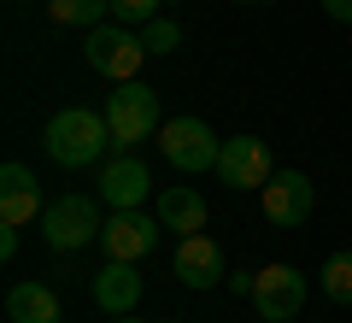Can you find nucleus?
<instances>
[{"mask_svg": "<svg viewBox=\"0 0 352 323\" xmlns=\"http://www.w3.org/2000/svg\"><path fill=\"white\" fill-rule=\"evenodd\" d=\"M47 159L59 171H88V165H100L106 147H112V124L106 112H88V106H65V112L47 118Z\"/></svg>", "mask_w": 352, "mask_h": 323, "instance_id": "nucleus-1", "label": "nucleus"}, {"mask_svg": "<svg viewBox=\"0 0 352 323\" xmlns=\"http://www.w3.org/2000/svg\"><path fill=\"white\" fill-rule=\"evenodd\" d=\"M106 124H112V141L118 147H135V141H147L159 124V94H153L141 76H129V83H118L112 94H106Z\"/></svg>", "mask_w": 352, "mask_h": 323, "instance_id": "nucleus-2", "label": "nucleus"}, {"mask_svg": "<svg viewBox=\"0 0 352 323\" xmlns=\"http://www.w3.org/2000/svg\"><path fill=\"white\" fill-rule=\"evenodd\" d=\"M100 206L88 194H59L47 200V211H41V236H47V247L71 253V247H88V241H100Z\"/></svg>", "mask_w": 352, "mask_h": 323, "instance_id": "nucleus-3", "label": "nucleus"}, {"mask_svg": "<svg viewBox=\"0 0 352 323\" xmlns=\"http://www.w3.org/2000/svg\"><path fill=\"white\" fill-rule=\"evenodd\" d=\"M159 153L176 165V171H217V153H223V141L212 136V124L206 118H170V124L159 129Z\"/></svg>", "mask_w": 352, "mask_h": 323, "instance_id": "nucleus-4", "label": "nucleus"}, {"mask_svg": "<svg viewBox=\"0 0 352 323\" xmlns=\"http://www.w3.org/2000/svg\"><path fill=\"white\" fill-rule=\"evenodd\" d=\"M141 59H147L141 30H129V24H100V30H88V65H94L100 76L129 83V76L141 71Z\"/></svg>", "mask_w": 352, "mask_h": 323, "instance_id": "nucleus-5", "label": "nucleus"}, {"mask_svg": "<svg viewBox=\"0 0 352 323\" xmlns=\"http://www.w3.org/2000/svg\"><path fill=\"white\" fill-rule=\"evenodd\" d=\"M258 194H264V218L276 229H300L305 218H311V206H317V188H311L305 171H276Z\"/></svg>", "mask_w": 352, "mask_h": 323, "instance_id": "nucleus-6", "label": "nucleus"}, {"mask_svg": "<svg viewBox=\"0 0 352 323\" xmlns=\"http://www.w3.org/2000/svg\"><path fill=\"white\" fill-rule=\"evenodd\" d=\"M252 306H258L264 323H288L305 311V276L294 271V264H270V271H258V282H252Z\"/></svg>", "mask_w": 352, "mask_h": 323, "instance_id": "nucleus-7", "label": "nucleus"}, {"mask_svg": "<svg viewBox=\"0 0 352 323\" xmlns=\"http://www.w3.org/2000/svg\"><path fill=\"white\" fill-rule=\"evenodd\" d=\"M159 218H147V211H112V218H106V229H100V247H106V259H147L153 247H159Z\"/></svg>", "mask_w": 352, "mask_h": 323, "instance_id": "nucleus-8", "label": "nucleus"}, {"mask_svg": "<svg viewBox=\"0 0 352 323\" xmlns=\"http://www.w3.org/2000/svg\"><path fill=\"white\" fill-rule=\"evenodd\" d=\"M217 176H223V188H264L270 183V147H264L258 136H229L223 153H217Z\"/></svg>", "mask_w": 352, "mask_h": 323, "instance_id": "nucleus-9", "label": "nucleus"}, {"mask_svg": "<svg viewBox=\"0 0 352 323\" xmlns=\"http://www.w3.org/2000/svg\"><path fill=\"white\" fill-rule=\"evenodd\" d=\"M94 188H100V200H106L112 211H135L141 200L153 194V176H147V165H141L135 153L124 147L118 159H106V165H100V183H94Z\"/></svg>", "mask_w": 352, "mask_h": 323, "instance_id": "nucleus-10", "label": "nucleus"}, {"mask_svg": "<svg viewBox=\"0 0 352 323\" xmlns=\"http://www.w3.org/2000/svg\"><path fill=\"white\" fill-rule=\"evenodd\" d=\"M41 211H47V206H41V183L18 159L0 165V224H18V229H24V224H36Z\"/></svg>", "mask_w": 352, "mask_h": 323, "instance_id": "nucleus-11", "label": "nucleus"}, {"mask_svg": "<svg viewBox=\"0 0 352 323\" xmlns=\"http://www.w3.org/2000/svg\"><path fill=\"white\" fill-rule=\"evenodd\" d=\"M170 271H176L182 288H217V282H223V247H217L212 236H182Z\"/></svg>", "mask_w": 352, "mask_h": 323, "instance_id": "nucleus-12", "label": "nucleus"}, {"mask_svg": "<svg viewBox=\"0 0 352 323\" xmlns=\"http://www.w3.org/2000/svg\"><path fill=\"white\" fill-rule=\"evenodd\" d=\"M141 300V276L129 259H106V271L94 276V306L106 311V317H129Z\"/></svg>", "mask_w": 352, "mask_h": 323, "instance_id": "nucleus-13", "label": "nucleus"}, {"mask_svg": "<svg viewBox=\"0 0 352 323\" xmlns=\"http://www.w3.org/2000/svg\"><path fill=\"white\" fill-rule=\"evenodd\" d=\"M153 218H159L164 229H176V236H200L206 229V200L194 194V188H159Z\"/></svg>", "mask_w": 352, "mask_h": 323, "instance_id": "nucleus-14", "label": "nucleus"}, {"mask_svg": "<svg viewBox=\"0 0 352 323\" xmlns=\"http://www.w3.org/2000/svg\"><path fill=\"white\" fill-rule=\"evenodd\" d=\"M6 317L12 323H59V294L47 282H12L6 288Z\"/></svg>", "mask_w": 352, "mask_h": 323, "instance_id": "nucleus-15", "label": "nucleus"}, {"mask_svg": "<svg viewBox=\"0 0 352 323\" xmlns=\"http://www.w3.org/2000/svg\"><path fill=\"white\" fill-rule=\"evenodd\" d=\"M53 24H82V30H100V18L112 12V0H47Z\"/></svg>", "mask_w": 352, "mask_h": 323, "instance_id": "nucleus-16", "label": "nucleus"}, {"mask_svg": "<svg viewBox=\"0 0 352 323\" xmlns=\"http://www.w3.org/2000/svg\"><path fill=\"white\" fill-rule=\"evenodd\" d=\"M323 294L335 300V306H352V253L340 247V253H329V264H323Z\"/></svg>", "mask_w": 352, "mask_h": 323, "instance_id": "nucleus-17", "label": "nucleus"}, {"mask_svg": "<svg viewBox=\"0 0 352 323\" xmlns=\"http://www.w3.org/2000/svg\"><path fill=\"white\" fill-rule=\"evenodd\" d=\"M159 6H164V0H112V18L129 24V30H147L153 18H159Z\"/></svg>", "mask_w": 352, "mask_h": 323, "instance_id": "nucleus-18", "label": "nucleus"}, {"mask_svg": "<svg viewBox=\"0 0 352 323\" xmlns=\"http://www.w3.org/2000/svg\"><path fill=\"white\" fill-rule=\"evenodd\" d=\"M141 41H147V53H176L182 48V30H176V18H153L141 30Z\"/></svg>", "mask_w": 352, "mask_h": 323, "instance_id": "nucleus-19", "label": "nucleus"}, {"mask_svg": "<svg viewBox=\"0 0 352 323\" xmlns=\"http://www.w3.org/2000/svg\"><path fill=\"white\" fill-rule=\"evenodd\" d=\"M252 282H258L252 271H229V276H223V288H229V294H252Z\"/></svg>", "mask_w": 352, "mask_h": 323, "instance_id": "nucleus-20", "label": "nucleus"}, {"mask_svg": "<svg viewBox=\"0 0 352 323\" xmlns=\"http://www.w3.org/2000/svg\"><path fill=\"white\" fill-rule=\"evenodd\" d=\"M18 253V224H0V259H12Z\"/></svg>", "mask_w": 352, "mask_h": 323, "instance_id": "nucleus-21", "label": "nucleus"}, {"mask_svg": "<svg viewBox=\"0 0 352 323\" xmlns=\"http://www.w3.org/2000/svg\"><path fill=\"white\" fill-rule=\"evenodd\" d=\"M323 12L335 18V24H352V0H323Z\"/></svg>", "mask_w": 352, "mask_h": 323, "instance_id": "nucleus-22", "label": "nucleus"}, {"mask_svg": "<svg viewBox=\"0 0 352 323\" xmlns=\"http://www.w3.org/2000/svg\"><path fill=\"white\" fill-rule=\"evenodd\" d=\"M112 323H141V317H135V311H129V317H112Z\"/></svg>", "mask_w": 352, "mask_h": 323, "instance_id": "nucleus-23", "label": "nucleus"}, {"mask_svg": "<svg viewBox=\"0 0 352 323\" xmlns=\"http://www.w3.org/2000/svg\"><path fill=\"white\" fill-rule=\"evenodd\" d=\"M241 6H270V0H241Z\"/></svg>", "mask_w": 352, "mask_h": 323, "instance_id": "nucleus-24", "label": "nucleus"}]
</instances>
